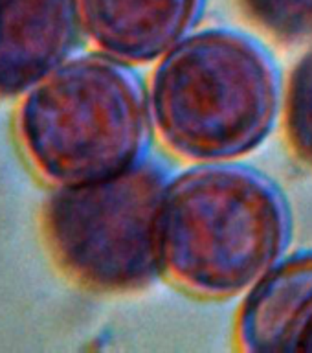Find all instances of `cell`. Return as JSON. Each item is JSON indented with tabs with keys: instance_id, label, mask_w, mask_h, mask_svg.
<instances>
[{
	"instance_id": "6da1fadb",
	"label": "cell",
	"mask_w": 312,
	"mask_h": 353,
	"mask_svg": "<svg viewBox=\"0 0 312 353\" xmlns=\"http://www.w3.org/2000/svg\"><path fill=\"white\" fill-rule=\"evenodd\" d=\"M291 212L263 173L195 164L167 181L160 217L162 276L189 296L245 294L285 254Z\"/></svg>"
},
{
	"instance_id": "7a4b0ae2",
	"label": "cell",
	"mask_w": 312,
	"mask_h": 353,
	"mask_svg": "<svg viewBox=\"0 0 312 353\" xmlns=\"http://www.w3.org/2000/svg\"><path fill=\"white\" fill-rule=\"evenodd\" d=\"M280 72L247 33H189L158 61L149 83L153 132L193 164L237 162L269 138L281 116Z\"/></svg>"
},
{
	"instance_id": "3957f363",
	"label": "cell",
	"mask_w": 312,
	"mask_h": 353,
	"mask_svg": "<svg viewBox=\"0 0 312 353\" xmlns=\"http://www.w3.org/2000/svg\"><path fill=\"white\" fill-rule=\"evenodd\" d=\"M19 129L39 173L61 188L103 181L143 162L153 123L131 66L98 52L68 57L30 88Z\"/></svg>"
},
{
	"instance_id": "277c9868",
	"label": "cell",
	"mask_w": 312,
	"mask_h": 353,
	"mask_svg": "<svg viewBox=\"0 0 312 353\" xmlns=\"http://www.w3.org/2000/svg\"><path fill=\"white\" fill-rule=\"evenodd\" d=\"M169 176L143 160L103 181L61 186L44 206V232L70 278L105 294H129L162 276L160 217Z\"/></svg>"
},
{
	"instance_id": "5b68a950",
	"label": "cell",
	"mask_w": 312,
	"mask_h": 353,
	"mask_svg": "<svg viewBox=\"0 0 312 353\" xmlns=\"http://www.w3.org/2000/svg\"><path fill=\"white\" fill-rule=\"evenodd\" d=\"M206 0H76L81 33L127 66L164 57L195 32Z\"/></svg>"
},
{
	"instance_id": "8992f818",
	"label": "cell",
	"mask_w": 312,
	"mask_h": 353,
	"mask_svg": "<svg viewBox=\"0 0 312 353\" xmlns=\"http://www.w3.org/2000/svg\"><path fill=\"white\" fill-rule=\"evenodd\" d=\"M79 33L76 0H0V96L43 81L68 59Z\"/></svg>"
},
{
	"instance_id": "52a82bcc",
	"label": "cell",
	"mask_w": 312,
	"mask_h": 353,
	"mask_svg": "<svg viewBox=\"0 0 312 353\" xmlns=\"http://www.w3.org/2000/svg\"><path fill=\"white\" fill-rule=\"evenodd\" d=\"M312 331V250L281 258L247 292L237 342L248 353L302 352Z\"/></svg>"
},
{
	"instance_id": "ba28073f",
	"label": "cell",
	"mask_w": 312,
	"mask_h": 353,
	"mask_svg": "<svg viewBox=\"0 0 312 353\" xmlns=\"http://www.w3.org/2000/svg\"><path fill=\"white\" fill-rule=\"evenodd\" d=\"M281 121L292 154L312 170V48L300 57L287 77Z\"/></svg>"
},
{
	"instance_id": "9c48e42d",
	"label": "cell",
	"mask_w": 312,
	"mask_h": 353,
	"mask_svg": "<svg viewBox=\"0 0 312 353\" xmlns=\"http://www.w3.org/2000/svg\"><path fill=\"white\" fill-rule=\"evenodd\" d=\"M248 21L287 44L312 41V0H237Z\"/></svg>"
},
{
	"instance_id": "30bf717a",
	"label": "cell",
	"mask_w": 312,
	"mask_h": 353,
	"mask_svg": "<svg viewBox=\"0 0 312 353\" xmlns=\"http://www.w3.org/2000/svg\"><path fill=\"white\" fill-rule=\"evenodd\" d=\"M302 352L312 353V331H311V333H309L307 341H305V344H303V347H302Z\"/></svg>"
}]
</instances>
